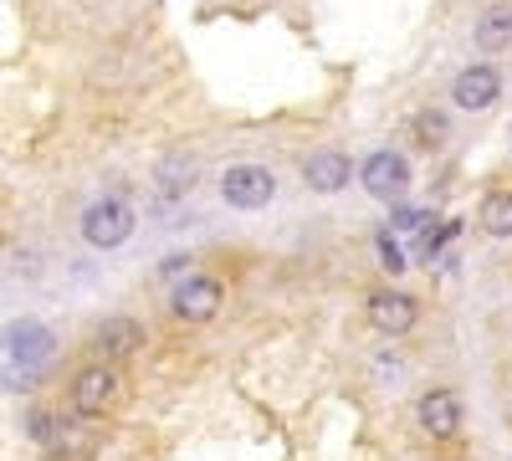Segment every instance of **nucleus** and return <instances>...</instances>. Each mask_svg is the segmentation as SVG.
I'll return each instance as SVG.
<instances>
[{
	"label": "nucleus",
	"instance_id": "nucleus-1",
	"mask_svg": "<svg viewBox=\"0 0 512 461\" xmlns=\"http://www.w3.org/2000/svg\"><path fill=\"white\" fill-rule=\"evenodd\" d=\"M26 431L52 461H77L93 451V421H82V415H72L62 405H31Z\"/></svg>",
	"mask_w": 512,
	"mask_h": 461
},
{
	"label": "nucleus",
	"instance_id": "nucleus-2",
	"mask_svg": "<svg viewBox=\"0 0 512 461\" xmlns=\"http://www.w3.org/2000/svg\"><path fill=\"white\" fill-rule=\"evenodd\" d=\"M134 226H139V211H134L123 195H98L88 211H82V221H77L82 241H88L93 251H118V246H128V241H134Z\"/></svg>",
	"mask_w": 512,
	"mask_h": 461
},
{
	"label": "nucleus",
	"instance_id": "nucleus-3",
	"mask_svg": "<svg viewBox=\"0 0 512 461\" xmlns=\"http://www.w3.org/2000/svg\"><path fill=\"white\" fill-rule=\"evenodd\" d=\"M123 380H118V364H103V359H88L77 374H72V385H67V410L82 415V421H98L103 410H113Z\"/></svg>",
	"mask_w": 512,
	"mask_h": 461
},
{
	"label": "nucleus",
	"instance_id": "nucleus-4",
	"mask_svg": "<svg viewBox=\"0 0 512 461\" xmlns=\"http://www.w3.org/2000/svg\"><path fill=\"white\" fill-rule=\"evenodd\" d=\"M226 308V282L216 272H185L175 287H169V313L180 323H216V313Z\"/></svg>",
	"mask_w": 512,
	"mask_h": 461
},
{
	"label": "nucleus",
	"instance_id": "nucleus-5",
	"mask_svg": "<svg viewBox=\"0 0 512 461\" xmlns=\"http://www.w3.org/2000/svg\"><path fill=\"white\" fill-rule=\"evenodd\" d=\"M6 349H11V374H6V385H31L41 369H47L57 359V333L47 323H21L6 333Z\"/></svg>",
	"mask_w": 512,
	"mask_h": 461
},
{
	"label": "nucleus",
	"instance_id": "nucleus-6",
	"mask_svg": "<svg viewBox=\"0 0 512 461\" xmlns=\"http://www.w3.org/2000/svg\"><path fill=\"white\" fill-rule=\"evenodd\" d=\"M221 200L231 205V211H267V205L277 200V175L267 170V164L241 159L221 175Z\"/></svg>",
	"mask_w": 512,
	"mask_h": 461
},
{
	"label": "nucleus",
	"instance_id": "nucleus-7",
	"mask_svg": "<svg viewBox=\"0 0 512 461\" xmlns=\"http://www.w3.org/2000/svg\"><path fill=\"white\" fill-rule=\"evenodd\" d=\"M93 359H103V364H128L134 354H144V344H149V333H144V323L139 318H128V313H108V318H98V328H93Z\"/></svg>",
	"mask_w": 512,
	"mask_h": 461
},
{
	"label": "nucleus",
	"instance_id": "nucleus-8",
	"mask_svg": "<svg viewBox=\"0 0 512 461\" xmlns=\"http://www.w3.org/2000/svg\"><path fill=\"white\" fill-rule=\"evenodd\" d=\"M502 98V67L497 62H466L451 77V103L461 113H487Z\"/></svg>",
	"mask_w": 512,
	"mask_h": 461
},
{
	"label": "nucleus",
	"instance_id": "nucleus-9",
	"mask_svg": "<svg viewBox=\"0 0 512 461\" xmlns=\"http://www.w3.org/2000/svg\"><path fill=\"white\" fill-rule=\"evenodd\" d=\"M364 313H369V328L384 333V339H405V333L420 323V303L410 298V292H400V287H379V292H369Z\"/></svg>",
	"mask_w": 512,
	"mask_h": 461
},
{
	"label": "nucleus",
	"instance_id": "nucleus-10",
	"mask_svg": "<svg viewBox=\"0 0 512 461\" xmlns=\"http://www.w3.org/2000/svg\"><path fill=\"white\" fill-rule=\"evenodd\" d=\"M359 180H364V190H369L374 200L395 205V200H405V190H410V159H405L400 149H374V154L364 159Z\"/></svg>",
	"mask_w": 512,
	"mask_h": 461
},
{
	"label": "nucleus",
	"instance_id": "nucleus-11",
	"mask_svg": "<svg viewBox=\"0 0 512 461\" xmlns=\"http://www.w3.org/2000/svg\"><path fill=\"white\" fill-rule=\"evenodd\" d=\"M461 421H466V405H461V395L451 385H436V390H425L415 400V426L431 441H451L461 431Z\"/></svg>",
	"mask_w": 512,
	"mask_h": 461
},
{
	"label": "nucleus",
	"instance_id": "nucleus-12",
	"mask_svg": "<svg viewBox=\"0 0 512 461\" xmlns=\"http://www.w3.org/2000/svg\"><path fill=\"white\" fill-rule=\"evenodd\" d=\"M200 180V159L195 154H164L154 164V205L159 211H175V205L195 190Z\"/></svg>",
	"mask_w": 512,
	"mask_h": 461
},
{
	"label": "nucleus",
	"instance_id": "nucleus-13",
	"mask_svg": "<svg viewBox=\"0 0 512 461\" xmlns=\"http://www.w3.org/2000/svg\"><path fill=\"white\" fill-rule=\"evenodd\" d=\"M349 180H354L349 149H318V154L303 159V185L313 195H338V190H349Z\"/></svg>",
	"mask_w": 512,
	"mask_h": 461
},
{
	"label": "nucleus",
	"instance_id": "nucleus-14",
	"mask_svg": "<svg viewBox=\"0 0 512 461\" xmlns=\"http://www.w3.org/2000/svg\"><path fill=\"white\" fill-rule=\"evenodd\" d=\"M472 47L482 52V62H497L502 52H512V6H507V0H492V6L477 11Z\"/></svg>",
	"mask_w": 512,
	"mask_h": 461
},
{
	"label": "nucleus",
	"instance_id": "nucleus-15",
	"mask_svg": "<svg viewBox=\"0 0 512 461\" xmlns=\"http://www.w3.org/2000/svg\"><path fill=\"white\" fill-rule=\"evenodd\" d=\"M410 139L420 144V149H446L451 144V118H446V108H415L410 113Z\"/></svg>",
	"mask_w": 512,
	"mask_h": 461
},
{
	"label": "nucleus",
	"instance_id": "nucleus-16",
	"mask_svg": "<svg viewBox=\"0 0 512 461\" xmlns=\"http://www.w3.org/2000/svg\"><path fill=\"white\" fill-rule=\"evenodd\" d=\"M477 221H482V231H487V236L507 241V236H512V190H492V195L482 200Z\"/></svg>",
	"mask_w": 512,
	"mask_h": 461
},
{
	"label": "nucleus",
	"instance_id": "nucleus-17",
	"mask_svg": "<svg viewBox=\"0 0 512 461\" xmlns=\"http://www.w3.org/2000/svg\"><path fill=\"white\" fill-rule=\"evenodd\" d=\"M461 231V221H425L420 231H415V262H425V267H431L436 257H441V251H446V241Z\"/></svg>",
	"mask_w": 512,
	"mask_h": 461
},
{
	"label": "nucleus",
	"instance_id": "nucleus-18",
	"mask_svg": "<svg viewBox=\"0 0 512 461\" xmlns=\"http://www.w3.org/2000/svg\"><path fill=\"white\" fill-rule=\"evenodd\" d=\"M374 241H379V262L390 267V272H405V251H400V236H395V231H379Z\"/></svg>",
	"mask_w": 512,
	"mask_h": 461
},
{
	"label": "nucleus",
	"instance_id": "nucleus-19",
	"mask_svg": "<svg viewBox=\"0 0 512 461\" xmlns=\"http://www.w3.org/2000/svg\"><path fill=\"white\" fill-rule=\"evenodd\" d=\"M374 364H379V374H384V380H400V359H395V354H379Z\"/></svg>",
	"mask_w": 512,
	"mask_h": 461
}]
</instances>
